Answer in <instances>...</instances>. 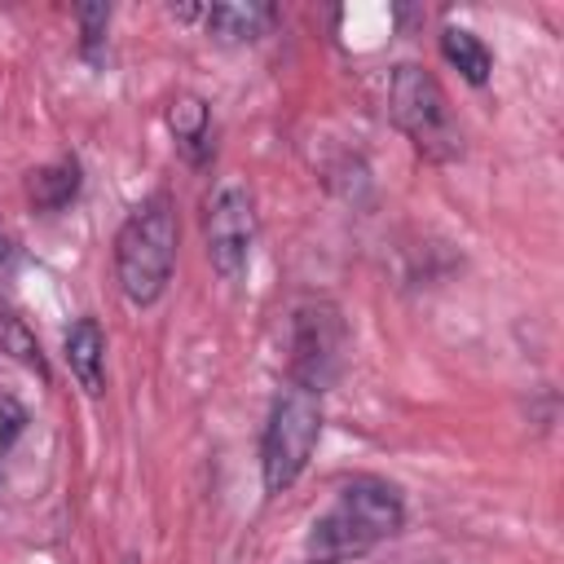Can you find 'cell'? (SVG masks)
I'll list each match as a JSON object with an SVG mask.
<instances>
[{
  "instance_id": "4",
  "label": "cell",
  "mask_w": 564,
  "mask_h": 564,
  "mask_svg": "<svg viewBox=\"0 0 564 564\" xmlns=\"http://www.w3.org/2000/svg\"><path fill=\"white\" fill-rule=\"evenodd\" d=\"M317 436H322L317 392H308L300 383L282 388L269 410L264 436H260V476H264L269 494H282L304 476V467L317 449Z\"/></svg>"
},
{
  "instance_id": "15",
  "label": "cell",
  "mask_w": 564,
  "mask_h": 564,
  "mask_svg": "<svg viewBox=\"0 0 564 564\" xmlns=\"http://www.w3.org/2000/svg\"><path fill=\"white\" fill-rule=\"evenodd\" d=\"M123 564H137V560H132V555H128V560H123Z\"/></svg>"
},
{
  "instance_id": "13",
  "label": "cell",
  "mask_w": 564,
  "mask_h": 564,
  "mask_svg": "<svg viewBox=\"0 0 564 564\" xmlns=\"http://www.w3.org/2000/svg\"><path fill=\"white\" fill-rule=\"evenodd\" d=\"M79 22H84V53L93 57V53H97V44H101V35H106L110 9H106V4H84V9H79Z\"/></svg>"
},
{
  "instance_id": "11",
  "label": "cell",
  "mask_w": 564,
  "mask_h": 564,
  "mask_svg": "<svg viewBox=\"0 0 564 564\" xmlns=\"http://www.w3.org/2000/svg\"><path fill=\"white\" fill-rule=\"evenodd\" d=\"M441 53H445L449 66H458V75H463L467 84H485L489 70H494L489 48H485L480 35H471L467 26H445V31H441Z\"/></svg>"
},
{
  "instance_id": "6",
  "label": "cell",
  "mask_w": 564,
  "mask_h": 564,
  "mask_svg": "<svg viewBox=\"0 0 564 564\" xmlns=\"http://www.w3.org/2000/svg\"><path fill=\"white\" fill-rule=\"evenodd\" d=\"M203 238H207V260L225 282H238L251 264L256 247V203L242 185H220L207 203L203 216Z\"/></svg>"
},
{
  "instance_id": "14",
  "label": "cell",
  "mask_w": 564,
  "mask_h": 564,
  "mask_svg": "<svg viewBox=\"0 0 564 564\" xmlns=\"http://www.w3.org/2000/svg\"><path fill=\"white\" fill-rule=\"evenodd\" d=\"M9 251H13V247H9V238H4V234H0V269H4V264H9Z\"/></svg>"
},
{
  "instance_id": "2",
  "label": "cell",
  "mask_w": 564,
  "mask_h": 564,
  "mask_svg": "<svg viewBox=\"0 0 564 564\" xmlns=\"http://www.w3.org/2000/svg\"><path fill=\"white\" fill-rule=\"evenodd\" d=\"M176 269V207L167 194H150L128 212L115 234V278L128 304L150 308Z\"/></svg>"
},
{
  "instance_id": "12",
  "label": "cell",
  "mask_w": 564,
  "mask_h": 564,
  "mask_svg": "<svg viewBox=\"0 0 564 564\" xmlns=\"http://www.w3.org/2000/svg\"><path fill=\"white\" fill-rule=\"evenodd\" d=\"M0 352L18 357L22 366H31V370H40V375H44L40 344H35V335L26 330V322H22V317H13V313H0Z\"/></svg>"
},
{
  "instance_id": "10",
  "label": "cell",
  "mask_w": 564,
  "mask_h": 564,
  "mask_svg": "<svg viewBox=\"0 0 564 564\" xmlns=\"http://www.w3.org/2000/svg\"><path fill=\"white\" fill-rule=\"evenodd\" d=\"M26 194H31V203L40 212H62L79 194V163L75 159H62V163L35 167L31 181H26Z\"/></svg>"
},
{
  "instance_id": "5",
  "label": "cell",
  "mask_w": 564,
  "mask_h": 564,
  "mask_svg": "<svg viewBox=\"0 0 564 564\" xmlns=\"http://www.w3.org/2000/svg\"><path fill=\"white\" fill-rule=\"evenodd\" d=\"M344 317L330 300H304L291 313V383L322 392L344 366Z\"/></svg>"
},
{
  "instance_id": "9",
  "label": "cell",
  "mask_w": 564,
  "mask_h": 564,
  "mask_svg": "<svg viewBox=\"0 0 564 564\" xmlns=\"http://www.w3.org/2000/svg\"><path fill=\"white\" fill-rule=\"evenodd\" d=\"M203 22H207V31L216 35V40H225V44H247V40H260L264 31H269V22H273V9L269 4H256V0H229V4H212L207 13H203Z\"/></svg>"
},
{
  "instance_id": "1",
  "label": "cell",
  "mask_w": 564,
  "mask_h": 564,
  "mask_svg": "<svg viewBox=\"0 0 564 564\" xmlns=\"http://www.w3.org/2000/svg\"><path fill=\"white\" fill-rule=\"evenodd\" d=\"M401 524H405L401 494L379 476H352L348 485H339L335 502L313 520L304 551L313 564H344L375 551Z\"/></svg>"
},
{
  "instance_id": "7",
  "label": "cell",
  "mask_w": 564,
  "mask_h": 564,
  "mask_svg": "<svg viewBox=\"0 0 564 564\" xmlns=\"http://www.w3.org/2000/svg\"><path fill=\"white\" fill-rule=\"evenodd\" d=\"M66 366L88 397H97L106 388V330L97 317H79L66 330Z\"/></svg>"
},
{
  "instance_id": "3",
  "label": "cell",
  "mask_w": 564,
  "mask_h": 564,
  "mask_svg": "<svg viewBox=\"0 0 564 564\" xmlns=\"http://www.w3.org/2000/svg\"><path fill=\"white\" fill-rule=\"evenodd\" d=\"M388 110L423 159L449 163L463 154V128H458L454 106H449V97L432 70L401 62L388 79Z\"/></svg>"
},
{
  "instance_id": "8",
  "label": "cell",
  "mask_w": 564,
  "mask_h": 564,
  "mask_svg": "<svg viewBox=\"0 0 564 564\" xmlns=\"http://www.w3.org/2000/svg\"><path fill=\"white\" fill-rule=\"evenodd\" d=\"M167 128L176 137V150L185 154V163L203 167L212 159V110L203 97L194 93H181L172 106H167Z\"/></svg>"
}]
</instances>
